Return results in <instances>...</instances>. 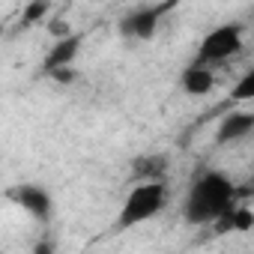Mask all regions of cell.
Returning <instances> with one entry per match:
<instances>
[{
	"label": "cell",
	"mask_w": 254,
	"mask_h": 254,
	"mask_svg": "<svg viewBox=\"0 0 254 254\" xmlns=\"http://www.w3.org/2000/svg\"><path fill=\"white\" fill-rule=\"evenodd\" d=\"M48 78H51V81H57V84H72L78 75H75V69H72V66H63V69H54Z\"/></svg>",
	"instance_id": "12"
},
{
	"label": "cell",
	"mask_w": 254,
	"mask_h": 254,
	"mask_svg": "<svg viewBox=\"0 0 254 254\" xmlns=\"http://www.w3.org/2000/svg\"><path fill=\"white\" fill-rule=\"evenodd\" d=\"M168 156L162 153H150V156H138L132 159V180L135 183H147V180H165L168 174Z\"/></svg>",
	"instance_id": "9"
},
{
	"label": "cell",
	"mask_w": 254,
	"mask_h": 254,
	"mask_svg": "<svg viewBox=\"0 0 254 254\" xmlns=\"http://www.w3.org/2000/svg\"><path fill=\"white\" fill-rule=\"evenodd\" d=\"M254 132V114L251 111H230L221 123H218V132H215V144H233L242 141Z\"/></svg>",
	"instance_id": "6"
},
{
	"label": "cell",
	"mask_w": 254,
	"mask_h": 254,
	"mask_svg": "<svg viewBox=\"0 0 254 254\" xmlns=\"http://www.w3.org/2000/svg\"><path fill=\"white\" fill-rule=\"evenodd\" d=\"M78 51H81V33L60 36V39L51 45V51L45 54V60H42L45 75H51L54 69H63V66H72L75 57H78Z\"/></svg>",
	"instance_id": "7"
},
{
	"label": "cell",
	"mask_w": 254,
	"mask_h": 254,
	"mask_svg": "<svg viewBox=\"0 0 254 254\" xmlns=\"http://www.w3.org/2000/svg\"><path fill=\"white\" fill-rule=\"evenodd\" d=\"M171 9V0L168 3H159V6H141L135 12H129L123 21H120V33L123 36H129V39H153L156 30H159V21L162 15Z\"/></svg>",
	"instance_id": "4"
},
{
	"label": "cell",
	"mask_w": 254,
	"mask_h": 254,
	"mask_svg": "<svg viewBox=\"0 0 254 254\" xmlns=\"http://www.w3.org/2000/svg\"><path fill=\"white\" fill-rule=\"evenodd\" d=\"M248 18H251V21H254V9H251V12H248Z\"/></svg>",
	"instance_id": "13"
},
{
	"label": "cell",
	"mask_w": 254,
	"mask_h": 254,
	"mask_svg": "<svg viewBox=\"0 0 254 254\" xmlns=\"http://www.w3.org/2000/svg\"><path fill=\"white\" fill-rule=\"evenodd\" d=\"M236 189L227 174L221 171H203L194 177L183 197V218L189 224H215L230 206H233Z\"/></svg>",
	"instance_id": "1"
},
{
	"label": "cell",
	"mask_w": 254,
	"mask_h": 254,
	"mask_svg": "<svg viewBox=\"0 0 254 254\" xmlns=\"http://www.w3.org/2000/svg\"><path fill=\"white\" fill-rule=\"evenodd\" d=\"M9 197H12L24 212H30L36 221H51L54 200H51V194H48L42 186H33V183L18 186V189H12V191H9Z\"/></svg>",
	"instance_id": "5"
},
{
	"label": "cell",
	"mask_w": 254,
	"mask_h": 254,
	"mask_svg": "<svg viewBox=\"0 0 254 254\" xmlns=\"http://www.w3.org/2000/svg\"><path fill=\"white\" fill-rule=\"evenodd\" d=\"M242 51V27L239 24H221L215 30H209L203 39H200V48H197V60L200 63H221V60H230L233 54Z\"/></svg>",
	"instance_id": "3"
},
{
	"label": "cell",
	"mask_w": 254,
	"mask_h": 254,
	"mask_svg": "<svg viewBox=\"0 0 254 254\" xmlns=\"http://www.w3.org/2000/svg\"><path fill=\"white\" fill-rule=\"evenodd\" d=\"M180 87L189 93V96H206L212 87H215V75H212V69L206 66V63H200V60H194L186 72H183V78H180Z\"/></svg>",
	"instance_id": "8"
},
{
	"label": "cell",
	"mask_w": 254,
	"mask_h": 254,
	"mask_svg": "<svg viewBox=\"0 0 254 254\" xmlns=\"http://www.w3.org/2000/svg\"><path fill=\"white\" fill-rule=\"evenodd\" d=\"M48 9H51V0H30L24 15H21V24H36L39 18L48 15Z\"/></svg>",
	"instance_id": "11"
},
{
	"label": "cell",
	"mask_w": 254,
	"mask_h": 254,
	"mask_svg": "<svg viewBox=\"0 0 254 254\" xmlns=\"http://www.w3.org/2000/svg\"><path fill=\"white\" fill-rule=\"evenodd\" d=\"M165 197H168V189L162 180H147V183H138L129 197L123 200L120 206V215H117V227L120 230H129V227H138L150 218H156L165 206Z\"/></svg>",
	"instance_id": "2"
},
{
	"label": "cell",
	"mask_w": 254,
	"mask_h": 254,
	"mask_svg": "<svg viewBox=\"0 0 254 254\" xmlns=\"http://www.w3.org/2000/svg\"><path fill=\"white\" fill-rule=\"evenodd\" d=\"M230 99H233V102H254V66L239 78V84L233 87Z\"/></svg>",
	"instance_id": "10"
}]
</instances>
